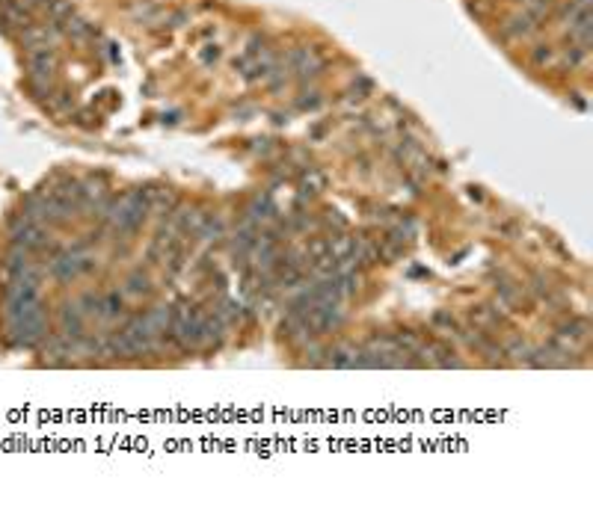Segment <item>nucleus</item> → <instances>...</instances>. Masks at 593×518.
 Segmentation results:
<instances>
[{
	"label": "nucleus",
	"mask_w": 593,
	"mask_h": 518,
	"mask_svg": "<svg viewBox=\"0 0 593 518\" xmlns=\"http://www.w3.org/2000/svg\"><path fill=\"white\" fill-rule=\"evenodd\" d=\"M86 270H92V258L86 255L81 246L72 249V252H57V255L51 258V275H57L60 282H69Z\"/></svg>",
	"instance_id": "f257e3e1"
},
{
	"label": "nucleus",
	"mask_w": 593,
	"mask_h": 518,
	"mask_svg": "<svg viewBox=\"0 0 593 518\" xmlns=\"http://www.w3.org/2000/svg\"><path fill=\"white\" fill-rule=\"evenodd\" d=\"M291 65H294V71L300 74V77H315L317 71H321V57L312 51V48H296L291 53Z\"/></svg>",
	"instance_id": "f03ea898"
},
{
	"label": "nucleus",
	"mask_w": 593,
	"mask_h": 518,
	"mask_svg": "<svg viewBox=\"0 0 593 518\" xmlns=\"http://www.w3.org/2000/svg\"><path fill=\"white\" fill-rule=\"evenodd\" d=\"M326 365L329 368H342V370H347V368H359L362 365V352L356 349V347H335V349H329L326 352Z\"/></svg>",
	"instance_id": "7ed1b4c3"
},
{
	"label": "nucleus",
	"mask_w": 593,
	"mask_h": 518,
	"mask_svg": "<svg viewBox=\"0 0 593 518\" xmlns=\"http://www.w3.org/2000/svg\"><path fill=\"white\" fill-rule=\"evenodd\" d=\"M534 30H537V21H534V18H528L525 12L513 15V18L508 21V24L501 27V33H504V36H508V39H522V36H531Z\"/></svg>",
	"instance_id": "20e7f679"
},
{
	"label": "nucleus",
	"mask_w": 593,
	"mask_h": 518,
	"mask_svg": "<svg viewBox=\"0 0 593 518\" xmlns=\"http://www.w3.org/2000/svg\"><path fill=\"white\" fill-rule=\"evenodd\" d=\"M60 326H62V335H69V338H78V335H81V329H83V314L78 311V305L69 302V305L62 308Z\"/></svg>",
	"instance_id": "39448f33"
},
{
	"label": "nucleus",
	"mask_w": 593,
	"mask_h": 518,
	"mask_svg": "<svg viewBox=\"0 0 593 518\" xmlns=\"http://www.w3.org/2000/svg\"><path fill=\"white\" fill-rule=\"evenodd\" d=\"M146 323H149V329H151V335L169 332V323H172V308H167V305H158V308H151V311L146 314Z\"/></svg>",
	"instance_id": "423d86ee"
},
{
	"label": "nucleus",
	"mask_w": 593,
	"mask_h": 518,
	"mask_svg": "<svg viewBox=\"0 0 593 518\" xmlns=\"http://www.w3.org/2000/svg\"><path fill=\"white\" fill-rule=\"evenodd\" d=\"M202 223H205V214H199V211H181V214H175V228L178 231H199L202 228Z\"/></svg>",
	"instance_id": "0eeeda50"
},
{
	"label": "nucleus",
	"mask_w": 593,
	"mask_h": 518,
	"mask_svg": "<svg viewBox=\"0 0 593 518\" xmlns=\"http://www.w3.org/2000/svg\"><path fill=\"white\" fill-rule=\"evenodd\" d=\"M151 291V282H149V275H142V273H134L128 279V288H125V293H131V296H146Z\"/></svg>",
	"instance_id": "6e6552de"
},
{
	"label": "nucleus",
	"mask_w": 593,
	"mask_h": 518,
	"mask_svg": "<svg viewBox=\"0 0 593 518\" xmlns=\"http://www.w3.org/2000/svg\"><path fill=\"white\" fill-rule=\"evenodd\" d=\"M119 311H122V296H119V293H107V300H101L98 314H101V317H116Z\"/></svg>",
	"instance_id": "1a4fd4ad"
},
{
	"label": "nucleus",
	"mask_w": 593,
	"mask_h": 518,
	"mask_svg": "<svg viewBox=\"0 0 593 518\" xmlns=\"http://www.w3.org/2000/svg\"><path fill=\"white\" fill-rule=\"evenodd\" d=\"M508 352L513 356V361H525V365H528V359H531V347L522 344V340H513V344L508 347Z\"/></svg>",
	"instance_id": "9d476101"
},
{
	"label": "nucleus",
	"mask_w": 593,
	"mask_h": 518,
	"mask_svg": "<svg viewBox=\"0 0 593 518\" xmlns=\"http://www.w3.org/2000/svg\"><path fill=\"white\" fill-rule=\"evenodd\" d=\"M534 62H537V65L552 62V51H549V48H537V51H534Z\"/></svg>",
	"instance_id": "9b49d317"
},
{
	"label": "nucleus",
	"mask_w": 593,
	"mask_h": 518,
	"mask_svg": "<svg viewBox=\"0 0 593 518\" xmlns=\"http://www.w3.org/2000/svg\"><path fill=\"white\" fill-rule=\"evenodd\" d=\"M433 323H436V326H448V329H454V317H448V314H436V317H433Z\"/></svg>",
	"instance_id": "f8f14e48"
}]
</instances>
